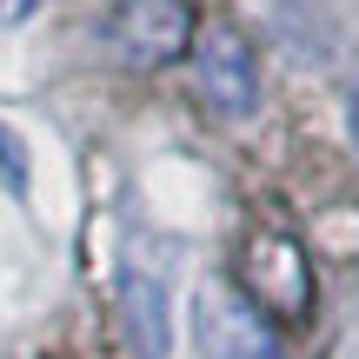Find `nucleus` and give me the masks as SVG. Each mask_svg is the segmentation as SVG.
Instances as JSON below:
<instances>
[{"instance_id": "obj_1", "label": "nucleus", "mask_w": 359, "mask_h": 359, "mask_svg": "<svg viewBox=\"0 0 359 359\" xmlns=\"http://www.w3.org/2000/svg\"><path fill=\"white\" fill-rule=\"evenodd\" d=\"M107 40L133 67H167L193 47V7L187 0H114Z\"/></svg>"}, {"instance_id": "obj_2", "label": "nucleus", "mask_w": 359, "mask_h": 359, "mask_svg": "<svg viewBox=\"0 0 359 359\" xmlns=\"http://www.w3.org/2000/svg\"><path fill=\"white\" fill-rule=\"evenodd\" d=\"M200 353L206 359H280V339L259 320V306L233 286L200 293Z\"/></svg>"}, {"instance_id": "obj_3", "label": "nucleus", "mask_w": 359, "mask_h": 359, "mask_svg": "<svg viewBox=\"0 0 359 359\" xmlns=\"http://www.w3.org/2000/svg\"><path fill=\"white\" fill-rule=\"evenodd\" d=\"M200 93L213 114L240 120L259 107V67H253V47H246L233 27H206L200 34Z\"/></svg>"}, {"instance_id": "obj_4", "label": "nucleus", "mask_w": 359, "mask_h": 359, "mask_svg": "<svg viewBox=\"0 0 359 359\" xmlns=\"http://www.w3.org/2000/svg\"><path fill=\"white\" fill-rule=\"evenodd\" d=\"M246 286H253V306H273V313H306L313 306L306 253L286 233H259L246 246Z\"/></svg>"}, {"instance_id": "obj_5", "label": "nucleus", "mask_w": 359, "mask_h": 359, "mask_svg": "<svg viewBox=\"0 0 359 359\" xmlns=\"http://www.w3.org/2000/svg\"><path fill=\"white\" fill-rule=\"evenodd\" d=\"M120 299H127V339H133V353H140V359H160V353H167V293H160V280L127 273Z\"/></svg>"}, {"instance_id": "obj_6", "label": "nucleus", "mask_w": 359, "mask_h": 359, "mask_svg": "<svg viewBox=\"0 0 359 359\" xmlns=\"http://www.w3.org/2000/svg\"><path fill=\"white\" fill-rule=\"evenodd\" d=\"M0 187L7 193H27V147L0 127Z\"/></svg>"}, {"instance_id": "obj_7", "label": "nucleus", "mask_w": 359, "mask_h": 359, "mask_svg": "<svg viewBox=\"0 0 359 359\" xmlns=\"http://www.w3.org/2000/svg\"><path fill=\"white\" fill-rule=\"evenodd\" d=\"M34 7H40V0H0V27H20Z\"/></svg>"}, {"instance_id": "obj_8", "label": "nucleus", "mask_w": 359, "mask_h": 359, "mask_svg": "<svg viewBox=\"0 0 359 359\" xmlns=\"http://www.w3.org/2000/svg\"><path fill=\"white\" fill-rule=\"evenodd\" d=\"M353 133H359V93H353Z\"/></svg>"}]
</instances>
